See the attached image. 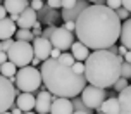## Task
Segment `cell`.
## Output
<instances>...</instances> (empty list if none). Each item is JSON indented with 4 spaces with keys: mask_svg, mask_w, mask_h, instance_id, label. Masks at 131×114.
Here are the masks:
<instances>
[{
    "mask_svg": "<svg viewBox=\"0 0 131 114\" xmlns=\"http://www.w3.org/2000/svg\"><path fill=\"white\" fill-rule=\"evenodd\" d=\"M14 42H16V40H12V38H7V40H2V43H0V50H5V52H7L9 48L12 47V43H14Z\"/></svg>",
    "mask_w": 131,
    "mask_h": 114,
    "instance_id": "cell-33",
    "label": "cell"
},
{
    "mask_svg": "<svg viewBox=\"0 0 131 114\" xmlns=\"http://www.w3.org/2000/svg\"><path fill=\"white\" fill-rule=\"evenodd\" d=\"M41 29H43V28H41V23H40V21H36V23L33 24L31 33L35 35V36H40V35H41Z\"/></svg>",
    "mask_w": 131,
    "mask_h": 114,
    "instance_id": "cell-34",
    "label": "cell"
},
{
    "mask_svg": "<svg viewBox=\"0 0 131 114\" xmlns=\"http://www.w3.org/2000/svg\"><path fill=\"white\" fill-rule=\"evenodd\" d=\"M121 45H124L128 50H131V17L121 23V33H119Z\"/></svg>",
    "mask_w": 131,
    "mask_h": 114,
    "instance_id": "cell-19",
    "label": "cell"
},
{
    "mask_svg": "<svg viewBox=\"0 0 131 114\" xmlns=\"http://www.w3.org/2000/svg\"><path fill=\"white\" fill-rule=\"evenodd\" d=\"M121 5H123L126 11L131 14V0H121Z\"/></svg>",
    "mask_w": 131,
    "mask_h": 114,
    "instance_id": "cell-38",
    "label": "cell"
},
{
    "mask_svg": "<svg viewBox=\"0 0 131 114\" xmlns=\"http://www.w3.org/2000/svg\"><path fill=\"white\" fill-rule=\"evenodd\" d=\"M55 95H52L48 90H45V92H38V94L35 95V112L40 114H48L50 112V106H52V100Z\"/></svg>",
    "mask_w": 131,
    "mask_h": 114,
    "instance_id": "cell-10",
    "label": "cell"
},
{
    "mask_svg": "<svg viewBox=\"0 0 131 114\" xmlns=\"http://www.w3.org/2000/svg\"><path fill=\"white\" fill-rule=\"evenodd\" d=\"M88 2H92L95 5H105V0H88Z\"/></svg>",
    "mask_w": 131,
    "mask_h": 114,
    "instance_id": "cell-46",
    "label": "cell"
},
{
    "mask_svg": "<svg viewBox=\"0 0 131 114\" xmlns=\"http://www.w3.org/2000/svg\"><path fill=\"white\" fill-rule=\"evenodd\" d=\"M76 4V0H60V5H62V9H69V7H72Z\"/></svg>",
    "mask_w": 131,
    "mask_h": 114,
    "instance_id": "cell-36",
    "label": "cell"
},
{
    "mask_svg": "<svg viewBox=\"0 0 131 114\" xmlns=\"http://www.w3.org/2000/svg\"><path fill=\"white\" fill-rule=\"evenodd\" d=\"M105 5L109 7V9H112V11H116V9H119L121 5V0H105Z\"/></svg>",
    "mask_w": 131,
    "mask_h": 114,
    "instance_id": "cell-32",
    "label": "cell"
},
{
    "mask_svg": "<svg viewBox=\"0 0 131 114\" xmlns=\"http://www.w3.org/2000/svg\"><path fill=\"white\" fill-rule=\"evenodd\" d=\"M112 87H114V92H117V94H119L121 90H124V88L128 87V78H123V76H119L117 81H116Z\"/></svg>",
    "mask_w": 131,
    "mask_h": 114,
    "instance_id": "cell-26",
    "label": "cell"
},
{
    "mask_svg": "<svg viewBox=\"0 0 131 114\" xmlns=\"http://www.w3.org/2000/svg\"><path fill=\"white\" fill-rule=\"evenodd\" d=\"M59 17H60L59 11H57V9H52V7H48V5H43L38 12H36V19H38L41 24H45V26L53 24Z\"/></svg>",
    "mask_w": 131,
    "mask_h": 114,
    "instance_id": "cell-13",
    "label": "cell"
},
{
    "mask_svg": "<svg viewBox=\"0 0 131 114\" xmlns=\"http://www.w3.org/2000/svg\"><path fill=\"white\" fill-rule=\"evenodd\" d=\"M14 35H16V40H19V42H29V43H31V42L35 40V35L31 33V29L19 28V29H17Z\"/></svg>",
    "mask_w": 131,
    "mask_h": 114,
    "instance_id": "cell-23",
    "label": "cell"
},
{
    "mask_svg": "<svg viewBox=\"0 0 131 114\" xmlns=\"http://www.w3.org/2000/svg\"><path fill=\"white\" fill-rule=\"evenodd\" d=\"M40 114H43V112H40Z\"/></svg>",
    "mask_w": 131,
    "mask_h": 114,
    "instance_id": "cell-51",
    "label": "cell"
},
{
    "mask_svg": "<svg viewBox=\"0 0 131 114\" xmlns=\"http://www.w3.org/2000/svg\"><path fill=\"white\" fill-rule=\"evenodd\" d=\"M62 54V52H60L59 48H52V52H50V57H52V59H59V55Z\"/></svg>",
    "mask_w": 131,
    "mask_h": 114,
    "instance_id": "cell-39",
    "label": "cell"
},
{
    "mask_svg": "<svg viewBox=\"0 0 131 114\" xmlns=\"http://www.w3.org/2000/svg\"><path fill=\"white\" fill-rule=\"evenodd\" d=\"M0 114H12L10 111H4V112H0Z\"/></svg>",
    "mask_w": 131,
    "mask_h": 114,
    "instance_id": "cell-49",
    "label": "cell"
},
{
    "mask_svg": "<svg viewBox=\"0 0 131 114\" xmlns=\"http://www.w3.org/2000/svg\"><path fill=\"white\" fill-rule=\"evenodd\" d=\"M123 59H124L126 62H129V64H131V50H128V52L123 55Z\"/></svg>",
    "mask_w": 131,
    "mask_h": 114,
    "instance_id": "cell-44",
    "label": "cell"
},
{
    "mask_svg": "<svg viewBox=\"0 0 131 114\" xmlns=\"http://www.w3.org/2000/svg\"><path fill=\"white\" fill-rule=\"evenodd\" d=\"M19 94H21L19 88L14 87V83H10L9 78L0 74V112L9 111Z\"/></svg>",
    "mask_w": 131,
    "mask_h": 114,
    "instance_id": "cell-6",
    "label": "cell"
},
{
    "mask_svg": "<svg viewBox=\"0 0 131 114\" xmlns=\"http://www.w3.org/2000/svg\"><path fill=\"white\" fill-rule=\"evenodd\" d=\"M9 19H10V21H14V23H17L19 16H17V14H10V16H9Z\"/></svg>",
    "mask_w": 131,
    "mask_h": 114,
    "instance_id": "cell-47",
    "label": "cell"
},
{
    "mask_svg": "<svg viewBox=\"0 0 131 114\" xmlns=\"http://www.w3.org/2000/svg\"><path fill=\"white\" fill-rule=\"evenodd\" d=\"M72 71L76 74H85V62H79V60H74V64H72Z\"/></svg>",
    "mask_w": 131,
    "mask_h": 114,
    "instance_id": "cell-29",
    "label": "cell"
},
{
    "mask_svg": "<svg viewBox=\"0 0 131 114\" xmlns=\"http://www.w3.org/2000/svg\"><path fill=\"white\" fill-rule=\"evenodd\" d=\"M126 52H128V48H126L124 45H119V52H117V55H121V57H123Z\"/></svg>",
    "mask_w": 131,
    "mask_h": 114,
    "instance_id": "cell-43",
    "label": "cell"
},
{
    "mask_svg": "<svg viewBox=\"0 0 131 114\" xmlns=\"http://www.w3.org/2000/svg\"><path fill=\"white\" fill-rule=\"evenodd\" d=\"M98 112L102 114H117L119 112V100L117 97H107L102 104H100V107L97 109Z\"/></svg>",
    "mask_w": 131,
    "mask_h": 114,
    "instance_id": "cell-21",
    "label": "cell"
},
{
    "mask_svg": "<svg viewBox=\"0 0 131 114\" xmlns=\"http://www.w3.org/2000/svg\"><path fill=\"white\" fill-rule=\"evenodd\" d=\"M43 5H45V2H43V0H29V7H31V9H35L36 12H38Z\"/></svg>",
    "mask_w": 131,
    "mask_h": 114,
    "instance_id": "cell-31",
    "label": "cell"
},
{
    "mask_svg": "<svg viewBox=\"0 0 131 114\" xmlns=\"http://www.w3.org/2000/svg\"><path fill=\"white\" fill-rule=\"evenodd\" d=\"M31 47H33V54L36 59H40L41 62L47 60L50 57V52H52V43L48 38H43V36H35V40L31 42Z\"/></svg>",
    "mask_w": 131,
    "mask_h": 114,
    "instance_id": "cell-9",
    "label": "cell"
},
{
    "mask_svg": "<svg viewBox=\"0 0 131 114\" xmlns=\"http://www.w3.org/2000/svg\"><path fill=\"white\" fill-rule=\"evenodd\" d=\"M72 104L71 99L66 97H53L52 106H50V112L48 114H72Z\"/></svg>",
    "mask_w": 131,
    "mask_h": 114,
    "instance_id": "cell-12",
    "label": "cell"
},
{
    "mask_svg": "<svg viewBox=\"0 0 131 114\" xmlns=\"http://www.w3.org/2000/svg\"><path fill=\"white\" fill-rule=\"evenodd\" d=\"M121 55L111 54L107 48L93 50L85 60V78L86 81L98 88H111L121 76Z\"/></svg>",
    "mask_w": 131,
    "mask_h": 114,
    "instance_id": "cell-3",
    "label": "cell"
},
{
    "mask_svg": "<svg viewBox=\"0 0 131 114\" xmlns=\"http://www.w3.org/2000/svg\"><path fill=\"white\" fill-rule=\"evenodd\" d=\"M16 33V23L10 21L9 17L0 19V42L7 40V38H12Z\"/></svg>",
    "mask_w": 131,
    "mask_h": 114,
    "instance_id": "cell-20",
    "label": "cell"
},
{
    "mask_svg": "<svg viewBox=\"0 0 131 114\" xmlns=\"http://www.w3.org/2000/svg\"><path fill=\"white\" fill-rule=\"evenodd\" d=\"M40 62H41L40 59H36V57H33V59H31V66H33V67H36V66H40Z\"/></svg>",
    "mask_w": 131,
    "mask_h": 114,
    "instance_id": "cell-45",
    "label": "cell"
},
{
    "mask_svg": "<svg viewBox=\"0 0 131 114\" xmlns=\"http://www.w3.org/2000/svg\"><path fill=\"white\" fill-rule=\"evenodd\" d=\"M36 11L31 9V7H26L23 12L19 14V19H17V26L24 28V29H31L33 24L36 23Z\"/></svg>",
    "mask_w": 131,
    "mask_h": 114,
    "instance_id": "cell-14",
    "label": "cell"
},
{
    "mask_svg": "<svg viewBox=\"0 0 131 114\" xmlns=\"http://www.w3.org/2000/svg\"><path fill=\"white\" fill-rule=\"evenodd\" d=\"M71 104H72V109H74V111H85V112H88V114H92V111H93V109H88L85 104H83L81 97H72Z\"/></svg>",
    "mask_w": 131,
    "mask_h": 114,
    "instance_id": "cell-24",
    "label": "cell"
},
{
    "mask_svg": "<svg viewBox=\"0 0 131 114\" xmlns=\"http://www.w3.org/2000/svg\"><path fill=\"white\" fill-rule=\"evenodd\" d=\"M55 24H48V26H45L43 29H41V35L40 36H43V38H48L50 40V36H52V33H53V29H55Z\"/></svg>",
    "mask_w": 131,
    "mask_h": 114,
    "instance_id": "cell-28",
    "label": "cell"
},
{
    "mask_svg": "<svg viewBox=\"0 0 131 114\" xmlns=\"http://www.w3.org/2000/svg\"><path fill=\"white\" fill-rule=\"evenodd\" d=\"M62 28H66L67 31H74V28H76V23L74 21H64V26Z\"/></svg>",
    "mask_w": 131,
    "mask_h": 114,
    "instance_id": "cell-35",
    "label": "cell"
},
{
    "mask_svg": "<svg viewBox=\"0 0 131 114\" xmlns=\"http://www.w3.org/2000/svg\"><path fill=\"white\" fill-rule=\"evenodd\" d=\"M98 114H102V112H98Z\"/></svg>",
    "mask_w": 131,
    "mask_h": 114,
    "instance_id": "cell-52",
    "label": "cell"
},
{
    "mask_svg": "<svg viewBox=\"0 0 131 114\" xmlns=\"http://www.w3.org/2000/svg\"><path fill=\"white\" fill-rule=\"evenodd\" d=\"M78 42L92 50H104L119 40L121 21L107 5H88L74 21Z\"/></svg>",
    "mask_w": 131,
    "mask_h": 114,
    "instance_id": "cell-1",
    "label": "cell"
},
{
    "mask_svg": "<svg viewBox=\"0 0 131 114\" xmlns=\"http://www.w3.org/2000/svg\"><path fill=\"white\" fill-rule=\"evenodd\" d=\"M35 57L33 54V47L29 42H19L16 40L12 43V47L7 50V59L17 67H24L31 64V59Z\"/></svg>",
    "mask_w": 131,
    "mask_h": 114,
    "instance_id": "cell-5",
    "label": "cell"
},
{
    "mask_svg": "<svg viewBox=\"0 0 131 114\" xmlns=\"http://www.w3.org/2000/svg\"><path fill=\"white\" fill-rule=\"evenodd\" d=\"M72 114H88V112H85V111H72Z\"/></svg>",
    "mask_w": 131,
    "mask_h": 114,
    "instance_id": "cell-48",
    "label": "cell"
},
{
    "mask_svg": "<svg viewBox=\"0 0 131 114\" xmlns=\"http://www.w3.org/2000/svg\"><path fill=\"white\" fill-rule=\"evenodd\" d=\"M4 17H7V11L4 7V4H0V19H4Z\"/></svg>",
    "mask_w": 131,
    "mask_h": 114,
    "instance_id": "cell-42",
    "label": "cell"
},
{
    "mask_svg": "<svg viewBox=\"0 0 131 114\" xmlns=\"http://www.w3.org/2000/svg\"><path fill=\"white\" fill-rule=\"evenodd\" d=\"M23 114H36V112H33V111H28V112H23Z\"/></svg>",
    "mask_w": 131,
    "mask_h": 114,
    "instance_id": "cell-50",
    "label": "cell"
},
{
    "mask_svg": "<svg viewBox=\"0 0 131 114\" xmlns=\"http://www.w3.org/2000/svg\"><path fill=\"white\" fill-rule=\"evenodd\" d=\"M107 99V90L105 88H98L93 85H86L81 90V100L88 109H98L100 104Z\"/></svg>",
    "mask_w": 131,
    "mask_h": 114,
    "instance_id": "cell-7",
    "label": "cell"
},
{
    "mask_svg": "<svg viewBox=\"0 0 131 114\" xmlns=\"http://www.w3.org/2000/svg\"><path fill=\"white\" fill-rule=\"evenodd\" d=\"M74 42V36H72V31H67L66 28H55L53 29L52 36H50V43H52L53 48H59L60 52H66L69 50Z\"/></svg>",
    "mask_w": 131,
    "mask_h": 114,
    "instance_id": "cell-8",
    "label": "cell"
},
{
    "mask_svg": "<svg viewBox=\"0 0 131 114\" xmlns=\"http://www.w3.org/2000/svg\"><path fill=\"white\" fill-rule=\"evenodd\" d=\"M17 73V66L12 64L10 60H5L4 64H0V74L5 76V78H10V76H16Z\"/></svg>",
    "mask_w": 131,
    "mask_h": 114,
    "instance_id": "cell-22",
    "label": "cell"
},
{
    "mask_svg": "<svg viewBox=\"0 0 131 114\" xmlns=\"http://www.w3.org/2000/svg\"><path fill=\"white\" fill-rule=\"evenodd\" d=\"M17 107L23 111V112H28V111H35V95L29 94V92H23L16 97V102H14Z\"/></svg>",
    "mask_w": 131,
    "mask_h": 114,
    "instance_id": "cell-16",
    "label": "cell"
},
{
    "mask_svg": "<svg viewBox=\"0 0 131 114\" xmlns=\"http://www.w3.org/2000/svg\"><path fill=\"white\" fill-rule=\"evenodd\" d=\"M40 73H41V83L55 97L72 99L78 97L81 90L86 87L85 74H76L71 66H64L52 57L41 62Z\"/></svg>",
    "mask_w": 131,
    "mask_h": 114,
    "instance_id": "cell-2",
    "label": "cell"
},
{
    "mask_svg": "<svg viewBox=\"0 0 131 114\" xmlns=\"http://www.w3.org/2000/svg\"><path fill=\"white\" fill-rule=\"evenodd\" d=\"M69 50H71V55L74 57V60H79V62H85L86 57L90 55V48L83 45L81 42H72Z\"/></svg>",
    "mask_w": 131,
    "mask_h": 114,
    "instance_id": "cell-18",
    "label": "cell"
},
{
    "mask_svg": "<svg viewBox=\"0 0 131 114\" xmlns=\"http://www.w3.org/2000/svg\"><path fill=\"white\" fill-rule=\"evenodd\" d=\"M119 100V112L117 114H131V85L121 90L117 94Z\"/></svg>",
    "mask_w": 131,
    "mask_h": 114,
    "instance_id": "cell-15",
    "label": "cell"
},
{
    "mask_svg": "<svg viewBox=\"0 0 131 114\" xmlns=\"http://www.w3.org/2000/svg\"><path fill=\"white\" fill-rule=\"evenodd\" d=\"M10 112H12V114H23V111H21L16 104H12V106H10Z\"/></svg>",
    "mask_w": 131,
    "mask_h": 114,
    "instance_id": "cell-40",
    "label": "cell"
},
{
    "mask_svg": "<svg viewBox=\"0 0 131 114\" xmlns=\"http://www.w3.org/2000/svg\"><path fill=\"white\" fill-rule=\"evenodd\" d=\"M5 60H9L7 59V52L5 50H0V64H4Z\"/></svg>",
    "mask_w": 131,
    "mask_h": 114,
    "instance_id": "cell-41",
    "label": "cell"
},
{
    "mask_svg": "<svg viewBox=\"0 0 131 114\" xmlns=\"http://www.w3.org/2000/svg\"><path fill=\"white\" fill-rule=\"evenodd\" d=\"M0 43H2V42H0Z\"/></svg>",
    "mask_w": 131,
    "mask_h": 114,
    "instance_id": "cell-53",
    "label": "cell"
},
{
    "mask_svg": "<svg viewBox=\"0 0 131 114\" xmlns=\"http://www.w3.org/2000/svg\"><path fill=\"white\" fill-rule=\"evenodd\" d=\"M47 5L48 7H52V9H59L60 5V0H47Z\"/></svg>",
    "mask_w": 131,
    "mask_h": 114,
    "instance_id": "cell-37",
    "label": "cell"
},
{
    "mask_svg": "<svg viewBox=\"0 0 131 114\" xmlns=\"http://www.w3.org/2000/svg\"><path fill=\"white\" fill-rule=\"evenodd\" d=\"M121 76H123V78H128V80L131 78V64L126 62V60L121 62Z\"/></svg>",
    "mask_w": 131,
    "mask_h": 114,
    "instance_id": "cell-27",
    "label": "cell"
},
{
    "mask_svg": "<svg viewBox=\"0 0 131 114\" xmlns=\"http://www.w3.org/2000/svg\"><path fill=\"white\" fill-rule=\"evenodd\" d=\"M57 60H59L60 64H64V66H72L74 64V57L71 55V52H62Z\"/></svg>",
    "mask_w": 131,
    "mask_h": 114,
    "instance_id": "cell-25",
    "label": "cell"
},
{
    "mask_svg": "<svg viewBox=\"0 0 131 114\" xmlns=\"http://www.w3.org/2000/svg\"><path fill=\"white\" fill-rule=\"evenodd\" d=\"M88 4H90L88 0H76V4H74L72 7L60 11V17H62L64 21H76L79 14L88 7Z\"/></svg>",
    "mask_w": 131,
    "mask_h": 114,
    "instance_id": "cell-11",
    "label": "cell"
},
{
    "mask_svg": "<svg viewBox=\"0 0 131 114\" xmlns=\"http://www.w3.org/2000/svg\"><path fill=\"white\" fill-rule=\"evenodd\" d=\"M40 85H41V73H40L38 67L24 66V67L17 69V73H16V83H14L16 88H19L21 92H29V94L36 95Z\"/></svg>",
    "mask_w": 131,
    "mask_h": 114,
    "instance_id": "cell-4",
    "label": "cell"
},
{
    "mask_svg": "<svg viewBox=\"0 0 131 114\" xmlns=\"http://www.w3.org/2000/svg\"><path fill=\"white\" fill-rule=\"evenodd\" d=\"M7 14H17L19 16L26 7H29V0H4Z\"/></svg>",
    "mask_w": 131,
    "mask_h": 114,
    "instance_id": "cell-17",
    "label": "cell"
},
{
    "mask_svg": "<svg viewBox=\"0 0 131 114\" xmlns=\"http://www.w3.org/2000/svg\"><path fill=\"white\" fill-rule=\"evenodd\" d=\"M116 14H117V17H119V21L123 23V21H126L128 19V16H129V12L126 11L124 7H119V9H116Z\"/></svg>",
    "mask_w": 131,
    "mask_h": 114,
    "instance_id": "cell-30",
    "label": "cell"
}]
</instances>
